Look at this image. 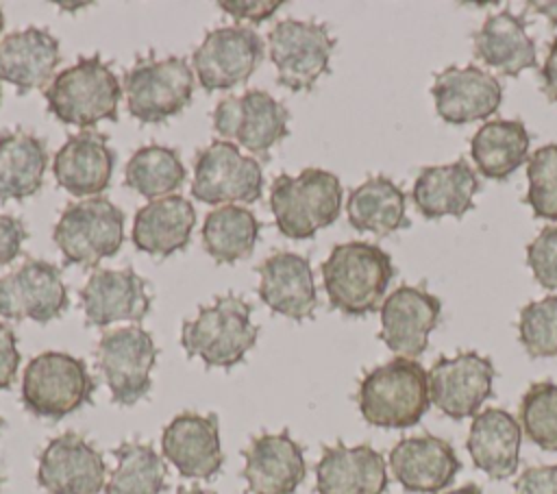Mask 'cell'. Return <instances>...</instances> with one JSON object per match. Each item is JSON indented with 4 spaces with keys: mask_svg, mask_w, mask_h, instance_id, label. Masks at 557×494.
Instances as JSON below:
<instances>
[{
    "mask_svg": "<svg viewBox=\"0 0 557 494\" xmlns=\"http://www.w3.org/2000/svg\"><path fill=\"white\" fill-rule=\"evenodd\" d=\"M320 270L331 307L346 316H366L381 309L394 276L392 257L368 242L337 244Z\"/></svg>",
    "mask_w": 557,
    "mask_h": 494,
    "instance_id": "1",
    "label": "cell"
},
{
    "mask_svg": "<svg viewBox=\"0 0 557 494\" xmlns=\"http://www.w3.org/2000/svg\"><path fill=\"white\" fill-rule=\"evenodd\" d=\"M361 418L379 429H409L426 413L429 374L420 361L396 357L370 370L357 392Z\"/></svg>",
    "mask_w": 557,
    "mask_h": 494,
    "instance_id": "2",
    "label": "cell"
},
{
    "mask_svg": "<svg viewBox=\"0 0 557 494\" xmlns=\"http://www.w3.org/2000/svg\"><path fill=\"white\" fill-rule=\"evenodd\" d=\"M344 189L339 178L322 168H305L300 174H278L270 189V209L281 235L309 239L331 226L342 211Z\"/></svg>",
    "mask_w": 557,
    "mask_h": 494,
    "instance_id": "3",
    "label": "cell"
},
{
    "mask_svg": "<svg viewBox=\"0 0 557 494\" xmlns=\"http://www.w3.org/2000/svg\"><path fill=\"white\" fill-rule=\"evenodd\" d=\"M48 111L63 124L89 128L102 120H117L122 85L98 57H83L61 70L44 91Z\"/></svg>",
    "mask_w": 557,
    "mask_h": 494,
    "instance_id": "4",
    "label": "cell"
},
{
    "mask_svg": "<svg viewBox=\"0 0 557 494\" xmlns=\"http://www.w3.org/2000/svg\"><path fill=\"white\" fill-rule=\"evenodd\" d=\"M252 307L235 294L215 298L194 320L181 326V346L209 368H233L257 344L259 326L250 320Z\"/></svg>",
    "mask_w": 557,
    "mask_h": 494,
    "instance_id": "5",
    "label": "cell"
},
{
    "mask_svg": "<svg viewBox=\"0 0 557 494\" xmlns=\"http://www.w3.org/2000/svg\"><path fill=\"white\" fill-rule=\"evenodd\" d=\"M96 383L83 359L48 350L33 357L22 376V403L37 416L61 420L91 400Z\"/></svg>",
    "mask_w": 557,
    "mask_h": 494,
    "instance_id": "6",
    "label": "cell"
},
{
    "mask_svg": "<svg viewBox=\"0 0 557 494\" xmlns=\"http://www.w3.org/2000/svg\"><path fill=\"white\" fill-rule=\"evenodd\" d=\"M52 239L65 263L94 268L124 242V213L109 198L70 202L54 224Z\"/></svg>",
    "mask_w": 557,
    "mask_h": 494,
    "instance_id": "7",
    "label": "cell"
},
{
    "mask_svg": "<svg viewBox=\"0 0 557 494\" xmlns=\"http://www.w3.org/2000/svg\"><path fill=\"white\" fill-rule=\"evenodd\" d=\"M122 91L133 118L144 124L181 113L194 94V72L181 57L139 59L122 76Z\"/></svg>",
    "mask_w": 557,
    "mask_h": 494,
    "instance_id": "8",
    "label": "cell"
},
{
    "mask_svg": "<svg viewBox=\"0 0 557 494\" xmlns=\"http://www.w3.org/2000/svg\"><path fill=\"white\" fill-rule=\"evenodd\" d=\"M270 59L276 67L278 85L292 91H309L329 72L335 39L318 22L283 20L270 35Z\"/></svg>",
    "mask_w": 557,
    "mask_h": 494,
    "instance_id": "9",
    "label": "cell"
},
{
    "mask_svg": "<svg viewBox=\"0 0 557 494\" xmlns=\"http://www.w3.org/2000/svg\"><path fill=\"white\" fill-rule=\"evenodd\" d=\"M157 346L141 326L107 331L98 342V368L109 385L113 403L131 407L150 392V372L157 361Z\"/></svg>",
    "mask_w": 557,
    "mask_h": 494,
    "instance_id": "10",
    "label": "cell"
},
{
    "mask_svg": "<svg viewBox=\"0 0 557 494\" xmlns=\"http://www.w3.org/2000/svg\"><path fill=\"white\" fill-rule=\"evenodd\" d=\"M287 107L263 89H248L242 96L222 98L213 109L215 133L237 141L261 159L287 135Z\"/></svg>",
    "mask_w": 557,
    "mask_h": 494,
    "instance_id": "11",
    "label": "cell"
},
{
    "mask_svg": "<svg viewBox=\"0 0 557 494\" xmlns=\"http://www.w3.org/2000/svg\"><path fill=\"white\" fill-rule=\"evenodd\" d=\"M263 192L257 159L246 157L231 141H213L196 155L191 196L205 205L255 202Z\"/></svg>",
    "mask_w": 557,
    "mask_h": 494,
    "instance_id": "12",
    "label": "cell"
},
{
    "mask_svg": "<svg viewBox=\"0 0 557 494\" xmlns=\"http://www.w3.org/2000/svg\"><path fill=\"white\" fill-rule=\"evenodd\" d=\"M263 39L246 26H222L205 35L191 54L194 72L207 91L246 83L263 59Z\"/></svg>",
    "mask_w": 557,
    "mask_h": 494,
    "instance_id": "13",
    "label": "cell"
},
{
    "mask_svg": "<svg viewBox=\"0 0 557 494\" xmlns=\"http://www.w3.org/2000/svg\"><path fill=\"white\" fill-rule=\"evenodd\" d=\"M429 374V398L448 418L463 420L476 416L479 407L492 396L496 370L492 361L474 350L440 357Z\"/></svg>",
    "mask_w": 557,
    "mask_h": 494,
    "instance_id": "14",
    "label": "cell"
},
{
    "mask_svg": "<svg viewBox=\"0 0 557 494\" xmlns=\"http://www.w3.org/2000/svg\"><path fill=\"white\" fill-rule=\"evenodd\" d=\"M61 270L41 259H26L17 270L0 276V316L46 324L67 309Z\"/></svg>",
    "mask_w": 557,
    "mask_h": 494,
    "instance_id": "15",
    "label": "cell"
},
{
    "mask_svg": "<svg viewBox=\"0 0 557 494\" xmlns=\"http://www.w3.org/2000/svg\"><path fill=\"white\" fill-rule=\"evenodd\" d=\"M104 474L102 455L74 431L52 437L39 455L37 483L48 494H100Z\"/></svg>",
    "mask_w": 557,
    "mask_h": 494,
    "instance_id": "16",
    "label": "cell"
},
{
    "mask_svg": "<svg viewBox=\"0 0 557 494\" xmlns=\"http://www.w3.org/2000/svg\"><path fill=\"white\" fill-rule=\"evenodd\" d=\"M442 302L424 287L400 285L381 305L379 337L398 357H420L426 350L429 333L437 326Z\"/></svg>",
    "mask_w": 557,
    "mask_h": 494,
    "instance_id": "17",
    "label": "cell"
},
{
    "mask_svg": "<svg viewBox=\"0 0 557 494\" xmlns=\"http://www.w3.org/2000/svg\"><path fill=\"white\" fill-rule=\"evenodd\" d=\"M163 457L187 479H211L224 464L215 413L183 411L161 433Z\"/></svg>",
    "mask_w": 557,
    "mask_h": 494,
    "instance_id": "18",
    "label": "cell"
},
{
    "mask_svg": "<svg viewBox=\"0 0 557 494\" xmlns=\"http://www.w3.org/2000/svg\"><path fill=\"white\" fill-rule=\"evenodd\" d=\"M437 115L448 124H468L494 115L503 102V85L476 65L442 70L431 87Z\"/></svg>",
    "mask_w": 557,
    "mask_h": 494,
    "instance_id": "19",
    "label": "cell"
},
{
    "mask_svg": "<svg viewBox=\"0 0 557 494\" xmlns=\"http://www.w3.org/2000/svg\"><path fill=\"white\" fill-rule=\"evenodd\" d=\"M78 296L89 326H109L120 320L141 322L152 305L146 281L131 268L96 270Z\"/></svg>",
    "mask_w": 557,
    "mask_h": 494,
    "instance_id": "20",
    "label": "cell"
},
{
    "mask_svg": "<svg viewBox=\"0 0 557 494\" xmlns=\"http://www.w3.org/2000/svg\"><path fill=\"white\" fill-rule=\"evenodd\" d=\"M394 479L411 494H435L453 483L461 464L455 448L435 435L400 440L389 450Z\"/></svg>",
    "mask_w": 557,
    "mask_h": 494,
    "instance_id": "21",
    "label": "cell"
},
{
    "mask_svg": "<svg viewBox=\"0 0 557 494\" xmlns=\"http://www.w3.org/2000/svg\"><path fill=\"white\" fill-rule=\"evenodd\" d=\"M242 477L252 494H294L305 481L307 464L302 448L287 431L263 433L244 450Z\"/></svg>",
    "mask_w": 557,
    "mask_h": 494,
    "instance_id": "22",
    "label": "cell"
},
{
    "mask_svg": "<svg viewBox=\"0 0 557 494\" xmlns=\"http://www.w3.org/2000/svg\"><path fill=\"white\" fill-rule=\"evenodd\" d=\"M259 298L272 311L289 320H307L318 307L313 270L307 257L296 252H274L259 265Z\"/></svg>",
    "mask_w": 557,
    "mask_h": 494,
    "instance_id": "23",
    "label": "cell"
},
{
    "mask_svg": "<svg viewBox=\"0 0 557 494\" xmlns=\"http://www.w3.org/2000/svg\"><path fill=\"white\" fill-rule=\"evenodd\" d=\"M387 490V464L370 444L324 446L315 464L318 494H383Z\"/></svg>",
    "mask_w": 557,
    "mask_h": 494,
    "instance_id": "24",
    "label": "cell"
},
{
    "mask_svg": "<svg viewBox=\"0 0 557 494\" xmlns=\"http://www.w3.org/2000/svg\"><path fill=\"white\" fill-rule=\"evenodd\" d=\"M115 152L107 144V135L85 131L67 137L54 155L52 172L57 183L72 196H98L111 183Z\"/></svg>",
    "mask_w": 557,
    "mask_h": 494,
    "instance_id": "25",
    "label": "cell"
},
{
    "mask_svg": "<svg viewBox=\"0 0 557 494\" xmlns=\"http://www.w3.org/2000/svg\"><path fill=\"white\" fill-rule=\"evenodd\" d=\"M522 427L505 409L490 407L474 416L466 448L472 464L490 479L500 481L516 474L520 464Z\"/></svg>",
    "mask_w": 557,
    "mask_h": 494,
    "instance_id": "26",
    "label": "cell"
},
{
    "mask_svg": "<svg viewBox=\"0 0 557 494\" xmlns=\"http://www.w3.org/2000/svg\"><path fill=\"white\" fill-rule=\"evenodd\" d=\"M59 61V41L46 28L28 26L9 33L0 41V78L15 85L20 94L50 81Z\"/></svg>",
    "mask_w": 557,
    "mask_h": 494,
    "instance_id": "27",
    "label": "cell"
},
{
    "mask_svg": "<svg viewBox=\"0 0 557 494\" xmlns=\"http://www.w3.org/2000/svg\"><path fill=\"white\" fill-rule=\"evenodd\" d=\"M479 192V178L466 159L446 165H426L413 181L411 198L416 209L426 220L446 215L463 218L472 209V198Z\"/></svg>",
    "mask_w": 557,
    "mask_h": 494,
    "instance_id": "28",
    "label": "cell"
},
{
    "mask_svg": "<svg viewBox=\"0 0 557 494\" xmlns=\"http://www.w3.org/2000/svg\"><path fill=\"white\" fill-rule=\"evenodd\" d=\"M194 224V205L187 198L172 194L150 200L135 213L131 239L141 252L170 257L189 244Z\"/></svg>",
    "mask_w": 557,
    "mask_h": 494,
    "instance_id": "29",
    "label": "cell"
},
{
    "mask_svg": "<svg viewBox=\"0 0 557 494\" xmlns=\"http://www.w3.org/2000/svg\"><path fill=\"white\" fill-rule=\"evenodd\" d=\"M474 57L505 76L516 78L522 70L537 67L535 41L524 30V20L509 9L487 15L472 33Z\"/></svg>",
    "mask_w": 557,
    "mask_h": 494,
    "instance_id": "30",
    "label": "cell"
},
{
    "mask_svg": "<svg viewBox=\"0 0 557 494\" xmlns=\"http://www.w3.org/2000/svg\"><path fill=\"white\" fill-rule=\"evenodd\" d=\"M346 215L359 233H374L379 237L407 229V196L387 176H370L357 185L346 200Z\"/></svg>",
    "mask_w": 557,
    "mask_h": 494,
    "instance_id": "31",
    "label": "cell"
},
{
    "mask_svg": "<svg viewBox=\"0 0 557 494\" xmlns=\"http://www.w3.org/2000/svg\"><path fill=\"white\" fill-rule=\"evenodd\" d=\"M529 141L522 120H487L470 139V157L479 174L505 181L527 161Z\"/></svg>",
    "mask_w": 557,
    "mask_h": 494,
    "instance_id": "32",
    "label": "cell"
},
{
    "mask_svg": "<svg viewBox=\"0 0 557 494\" xmlns=\"http://www.w3.org/2000/svg\"><path fill=\"white\" fill-rule=\"evenodd\" d=\"M48 168L46 144L26 131L0 135V200H22L39 192Z\"/></svg>",
    "mask_w": 557,
    "mask_h": 494,
    "instance_id": "33",
    "label": "cell"
},
{
    "mask_svg": "<svg viewBox=\"0 0 557 494\" xmlns=\"http://www.w3.org/2000/svg\"><path fill=\"white\" fill-rule=\"evenodd\" d=\"M259 220L239 205H222L202 222V246L218 263H235L252 255L259 237Z\"/></svg>",
    "mask_w": 557,
    "mask_h": 494,
    "instance_id": "34",
    "label": "cell"
},
{
    "mask_svg": "<svg viewBox=\"0 0 557 494\" xmlns=\"http://www.w3.org/2000/svg\"><path fill=\"white\" fill-rule=\"evenodd\" d=\"M185 178L187 170L178 152L157 144L137 148L124 170L126 185L150 200L172 196V192H176Z\"/></svg>",
    "mask_w": 557,
    "mask_h": 494,
    "instance_id": "35",
    "label": "cell"
},
{
    "mask_svg": "<svg viewBox=\"0 0 557 494\" xmlns=\"http://www.w3.org/2000/svg\"><path fill=\"white\" fill-rule=\"evenodd\" d=\"M115 468L104 494H161L165 487V464L150 444L122 442L115 450Z\"/></svg>",
    "mask_w": 557,
    "mask_h": 494,
    "instance_id": "36",
    "label": "cell"
},
{
    "mask_svg": "<svg viewBox=\"0 0 557 494\" xmlns=\"http://www.w3.org/2000/svg\"><path fill=\"white\" fill-rule=\"evenodd\" d=\"M520 427L542 450H557V383H533L520 400Z\"/></svg>",
    "mask_w": 557,
    "mask_h": 494,
    "instance_id": "37",
    "label": "cell"
},
{
    "mask_svg": "<svg viewBox=\"0 0 557 494\" xmlns=\"http://www.w3.org/2000/svg\"><path fill=\"white\" fill-rule=\"evenodd\" d=\"M518 339L533 359L557 357V296L533 300L520 309Z\"/></svg>",
    "mask_w": 557,
    "mask_h": 494,
    "instance_id": "38",
    "label": "cell"
},
{
    "mask_svg": "<svg viewBox=\"0 0 557 494\" xmlns=\"http://www.w3.org/2000/svg\"><path fill=\"white\" fill-rule=\"evenodd\" d=\"M529 189L524 202L540 220H557V144L537 148L527 161Z\"/></svg>",
    "mask_w": 557,
    "mask_h": 494,
    "instance_id": "39",
    "label": "cell"
},
{
    "mask_svg": "<svg viewBox=\"0 0 557 494\" xmlns=\"http://www.w3.org/2000/svg\"><path fill=\"white\" fill-rule=\"evenodd\" d=\"M527 265L544 289H557V224L544 226L527 246Z\"/></svg>",
    "mask_w": 557,
    "mask_h": 494,
    "instance_id": "40",
    "label": "cell"
},
{
    "mask_svg": "<svg viewBox=\"0 0 557 494\" xmlns=\"http://www.w3.org/2000/svg\"><path fill=\"white\" fill-rule=\"evenodd\" d=\"M513 487L516 494H557V466L527 468Z\"/></svg>",
    "mask_w": 557,
    "mask_h": 494,
    "instance_id": "41",
    "label": "cell"
},
{
    "mask_svg": "<svg viewBox=\"0 0 557 494\" xmlns=\"http://www.w3.org/2000/svg\"><path fill=\"white\" fill-rule=\"evenodd\" d=\"M20 368V350L15 333L0 322V390H9Z\"/></svg>",
    "mask_w": 557,
    "mask_h": 494,
    "instance_id": "42",
    "label": "cell"
},
{
    "mask_svg": "<svg viewBox=\"0 0 557 494\" xmlns=\"http://www.w3.org/2000/svg\"><path fill=\"white\" fill-rule=\"evenodd\" d=\"M26 235L28 233L22 220L0 213V265L11 263L20 255Z\"/></svg>",
    "mask_w": 557,
    "mask_h": 494,
    "instance_id": "43",
    "label": "cell"
},
{
    "mask_svg": "<svg viewBox=\"0 0 557 494\" xmlns=\"http://www.w3.org/2000/svg\"><path fill=\"white\" fill-rule=\"evenodd\" d=\"M283 2H278V0H274V2H270V0H222V2H218V7L224 11V13H228V15H233L235 20H250V22H263V20H268L270 15H274V11L281 7Z\"/></svg>",
    "mask_w": 557,
    "mask_h": 494,
    "instance_id": "44",
    "label": "cell"
},
{
    "mask_svg": "<svg viewBox=\"0 0 557 494\" xmlns=\"http://www.w3.org/2000/svg\"><path fill=\"white\" fill-rule=\"evenodd\" d=\"M542 91L550 102H557V37L548 44V54L540 70Z\"/></svg>",
    "mask_w": 557,
    "mask_h": 494,
    "instance_id": "45",
    "label": "cell"
},
{
    "mask_svg": "<svg viewBox=\"0 0 557 494\" xmlns=\"http://www.w3.org/2000/svg\"><path fill=\"white\" fill-rule=\"evenodd\" d=\"M527 7L529 9H537V13L546 15L553 26L557 24V2L555 0H550V2H546V0H542V2H527Z\"/></svg>",
    "mask_w": 557,
    "mask_h": 494,
    "instance_id": "46",
    "label": "cell"
},
{
    "mask_svg": "<svg viewBox=\"0 0 557 494\" xmlns=\"http://www.w3.org/2000/svg\"><path fill=\"white\" fill-rule=\"evenodd\" d=\"M442 494H483V492H481V487H479V485H474V483H468V485H461V487H457V490H450V492H442Z\"/></svg>",
    "mask_w": 557,
    "mask_h": 494,
    "instance_id": "47",
    "label": "cell"
},
{
    "mask_svg": "<svg viewBox=\"0 0 557 494\" xmlns=\"http://www.w3.org/2000/svg\"><path fill=\"white\" fill-rule=\"evenodd\" d=\"M176 494H211V492L200 490V487H178Z\"/></svg>",
    "mask_w": 557,
    "mask_h": 494,
    "instance_id": "48",
    "label": "cell"
},
{
    "mask_svg": "<svg viewBox=\"0 0 557 494\" xmlns=\"http://www.w3.org/2000/svg\"><path fill=\"white\" fill-rule=\"evenodd\" d=\"M2 28H4V15H2V9H0V33H2Z\"/></svg>",
    "mask_w": 557,
    "mask_h": 494,
    "instance_id": "49",
    "label": "cell"
},
{
    "mask_svg": "<svg viewBox=\"0 0 557 494\" xmlns=\"http://www.w3.org/2000/svg\"><path fill=\"white\" fill-rule=\"evenodd\" d=\"M0 483H2V477H0Z\"/></svg>",
    "mask_w": 557,
    "mask_h": 494,
    "instance_id": "50",
    "label": "cell"
},
{
    "mask_svg": "<svg viewBox=\"0 0 557 494\" xmlns=\"http://www.w3.org/2000/svg\"><path fill=\"white\" fill-rule=\"evenodd\" d=\"M0 424H2V420H0Z\"/></svg>",
    "mask_w": 557,
    "mask_h": 494,
    "instance_id": "51",
    "label": "cell"
}]
</instances>
